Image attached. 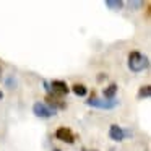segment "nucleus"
Listing matches in <instances>:
<instances>
[{
	"mask_svg": "<svg viewBox=\"0 0 151 151\" xmlns=\"http://www.w3.org/2000/svg\"><path fill=\"white\" fill-rule=\"evenodd\" d=\"M55 138H57V140H60V141H63V143H68V145H72L73 141H75V135H73L72 130H70V128H67V127L57 128Z\"/></svg>",
	"mask_w": 151,
	"mask_h": 151,
	"instance_id": "5",
	"label": "nucleus"
},
{
	"mask_svg": "<svg viewBox=\"0 0 151 151\" xmlns=\"http://www.w3.org/2000/svg\"><path fill=\"white\" fill-rule=\"evenodd\" d=\"M49 89H52L54 96H63V94H67V93L70 91L68 85H67L65 81H62V80H52Z\"/></svg>",
	"mask_w": 151,
	"mask_h": 151,
	"instance_id": "4",
	"label": "nucleus"
},
{
	"mask_svg": "<svg viewBox=\"0 0 151 151\" xmlns=\"http://www.w3.org/2000/svg\"><path fill=\"white\" fill-rule=\"evenodd\" d=\"M33 114L39 119H50L57 114V111H54L52 107H49V106L44 104V102H36V104L33 106Z\"/></svg>",
	"mask_w": 151,
	"mask_h": 151,
	"instance_id": "3",
	"label": "nucleus"
},
{
	"mask_svg": "<svg viewBox=\"0 0 151 151\" xmlns=\"http://www.w3.org/2000/svg\"><path fill=\"white\" fill-rule=\"evenodd\" d=\"M141 5H143L141 2H128V7L130 8H140Z\"/></svg>",
	"mask_w": 151,
	"mask_h": 151,
	"instance_id": "13",
	"label": "nucleus"
},
{
	"mask_svg": "<svg viewBox=\"0 0 151 151\" xmlns=\"http://www.w3.org/2000/svg\"><path fill=\"white\" fill-rule=\"evenodd\" d=\"M124 5H125V2H122V0H106V7L109 10H114V12L122 10Z\"/></svg>",
	"mask_w": 151,
	"mask_h": 151,
	"instance_id": "9",
	"label": "nucleus"
},
{
	"mask_svg": "<svg viewBox=\"0 0 151 151\" xmlns=\"http://www.w3.org/2000/svg\"><path fill=\"white\" fill-rule=\"evenodd\" d=\"M117 88L119 86L115 85V83H111V85L107 86V88H104V91H102V96H104V99H114L115 94H117Z\"/></svg>",
	"mask_w": 151,
	"mask_h": 151,
	"instance_id": "8",
	"label": "nucleus"
},
{
	"mask_svg": "<svg viewBox=\"0 0 151 151\" xmlns=\"http://www.w3.org/2000/svg\"><path fill=\"white\" fill-rule=\"evenodd\" d=\"M15 85H17V80H15L13 76H10V78L7 80V86H8V88L13 89V86H15Z\"/></svg>",
	"mask_w": 151,
	"mask_h": 151,
	"instance_id": "12",
	"label": "nucleus"
},
{
	"mask_svg": "<svg viewBox=\"0 0 151 151\" xmlns=\"http://www.w3.org/2000/svg\"><path fill=\"white\" fill-rule=\"evenodd\" d=\"M150 67V59H148L145 54L133 50V52L128 54V68L135 73H140L143 70H146Z\"/></svg>",
	"mask_w": 151,
	"mask_h": 151,
	"instance_id": "1",
	"label": "nucleus"
},
{
	"mask_svg": "<svg viewBox=\"0 0 151 151\" xmlns=\"http://www.w3.org/2000/svg\"><path fill=\"white\" fill-rule=\"evenodd\" d=\"M128 135H130V132H125L122 127H119V125H115V124L109 127V137H111V140L117 141V143L122 141L125 137H128Z\"/></svg>",
	"mask_w": 151,
	"mask_h": 151,
	"instance_id": "6",
	"label": "nucleus"
},
{
	"mask_svg": "<svg viewBox=\"0 0 151 151\" xmlns=\"http://www.w3.org/2000/svg\"><path fill=\"white\" fill-rule=\"evenodd\" d=\"M2 73H4V72H2V67H0V80H2Z\"/></svg>",
	"mask_w": 151,
	"mask_h": 151,
	"instance_id": "14",
	"label": "nucleus"
},
{
	"mask_svg": "<svg viewBox=\"0 0 151 151\" xmlns=\"http://www.w3.org/2000/svg\"><path fill=\"white\" fill-rule=\"evenodd\" d=\"M72 91L75 93L76 96H80V98H83V96H86V93H88V89H86V86L85 85H73L72 86Z\"/></svg>",
	"mask_w": 151,
	"mask_h": 151,
	"instance_id": "10",
	"label": "nucleus"
},
{
	"mask_svg": "<svg viewBox=\"0 0 151 151\" xmlns=\"http://www.w3.org/2000/svg\"><path fill=\"white\" fill-rule=\"evenodd\" d=\"M0 99H4V93L0 91Z\"/></svg>",
	"mask_w": 151,
	"mask_h": 151,
	"instance_id": "15",
	"label": "nucleus"
},
{
	"mask_svg": "<svg viewBox=\"0 0 151 151\" xmlns=\"http://www.w3.org/2000/svg\"><path fill=\"white\" fill-rule=\"evenodd\" d=\"M86 104L91 106V107H96V109H104V111H112V109H115L120 102L115 101V99H104V98H96V96H91V98L86 101Z\"/></svg>",
	"mask_w": 151,
	"mask_h": 151,
	"instance_id": "2",
	"label": "nucleus"
},
{
	"mask_svg": "<svg viewBox=\"0 0 151 151\" xmlns=\"http://www.w3.org/2000/svg\"><path fill=\"white\" fill-rule=\"evenodd\" d=\"M46 101L47 102H49V104H47V106H49V107H50V106H52L54 104V111H57V109H65V102H62V101H60V99L59 98H57V96H50V94H47V98H46Z\"/></svg>",
	"mask_w": 151,
	"mask_h": 151,
	"instance_id": "7",
	"label": "nucleus"
},
{
	"mask_svg": "<svg viewBox=\"0 0 151 151\" xmlns=\"http://www.w3.org/2000/svg\"><path fill=\"white\" fill-rule=\"evenodd\" d=\"M150 94H151V91H150V86L148 85L141 86L140 91H138V98H150Z\"/></svg>",
	"mask_w": 151,
	"mask_h": 151,
	"instance_id": "11",
	"label": "nucleus"
}]
</instances>
